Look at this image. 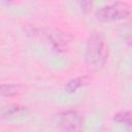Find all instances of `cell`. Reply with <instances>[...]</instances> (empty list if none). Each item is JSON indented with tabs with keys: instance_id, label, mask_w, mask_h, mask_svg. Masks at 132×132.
I'll return each instance as SVG.
<instances>
[{
	"instance_id": "6da1fadb",
	"label": "cell",
	"mask_w": 132,
	"mask_h": 132,
	"mask_svg": "<svg viewBox=\"0 0 132 132\" xmlns=\"http://www.w3.org/2000/svg\"><path fill=\"white\" fill-rule=\"evenodd\" d=\"M108 57V46L104 36L100 32L90 34L86 44L85 61L92 70H99L104 67Z\"/></svg>"
},
{
	"instance_id": "7a4b0ae2",
	"label": "cell",
	"mask_w": 132,
	"mask_h": 132,
	"mask_svg": "<svg viewBox=\"0 0 132 132\" xmlns=\"http://www.w3.org/2000/svg\"><path fill=\"white\" fill-rule=\"evenodd\" d=\"M132 12V7L127 2L117 1L104 4L98 8L96 16L102 22H117L128 18Z\"/></svg>"
},
{
	"instance_id": "3957f363",
	"label": "cell",
	"mask_w": 132,
	"mask_h": 132,
	"mask_svg": "<svg viewBox=\"0 0 132 132\" xmlns=\"http://www.w3.org/2000/svg\"><path fill=\"white\" fill-rule=\"evenodd\" d=\"M57 127L61 132H84V120L75 110H64L56 117Z\"/></svg>"
},
{
	"instance_id": "277c9868",
	"label": "cell",
	"mask_w": 132,
	"mask_h": 132,
	"mask_svg": "<svg viewBox=\"0 0 132 132\" xmlns=\"http://www.w3.org/2000/svg\"><path fill=\"white\" fill-rule=\"evenodd\" d=\"M43 35L53 50L57 52L67 51L72 40V36L69 33L59 28H46L43 30Z\"/></svg>"
},
{
	"instance_id": "5b68a950",
	"label": "cell",
	"mask_w": 132,
	"mask_h": 132,
	"mask_svg": "<svg viewBox=\"0 0 132 132\" xmlns=\"http://www.w3.org/2000/svg\"><path fill=\"white\" fill-rule=\"evenodd\" d=\"M28 112L27 107L20 104H8L1 108V118L2 119H18L26 116Z\"/></svg>"
},
{
	"instance_id": "8992f818",
	"label": "cell",
	"mask_w": 132,
	"mask_h": 132,
	"mask_svg": "<svg viewBox=\"0 0 132 132\" xmlns=\"http://www.w3.org/2000/svg\"><path fill=\"white\" fill-rule=\"evenodd\" d=\"M88 81L87 76H77L75 78L70 79L66 85H65V91L67 93H74L81 87H84Z\"/></svg>"
},
{
	"instance_id": "52a82bcc",
	"label": "cell",
	"mask_w": 132,
	"mask_h": 132,
	"mask_svg": "<svg viewBox=\"0 0 132 132\" xmlns=\"http://www.w3.org/2000/svg\"><path fill=\"white\" fill-rule=\"evenodd\" d=\"M21 86L16 84H2L0 86V94L3 97H12L20 93Z\"/></svg>"
},
{
	"instance_id": "ba28073f",
	"label": "cell",
	"mask_w": 132,
	"mask_h": 132,
	"mask_svg": "<svg viewBox=\"0 0 132 132\" xmlns=\"http://www.w3.org/2000/svg\"><path fill=\"white\" fill-rule=\"evenodd\" d=\"M113 120L118 123L132 127V113L130 111H120L114 114Z\"/></svg>"
},
{
	"instance_id": "9c48e42d",
	"label": "cell",
	"mask_w": 132,
	"mask_h": 132,
	"mask_svg": "<svg viewBox=\"0 0 132 132\" xmlns=\"http://www.w3.org/2000/svg\"><path fill=\"white\" fill-rule=\"evenodd\" d=\"M119 32H120L121 36H122L125 40H127L128 42L132 43V22L123 24V25L120 27Z\"/></svg>"
}]
</instances>
